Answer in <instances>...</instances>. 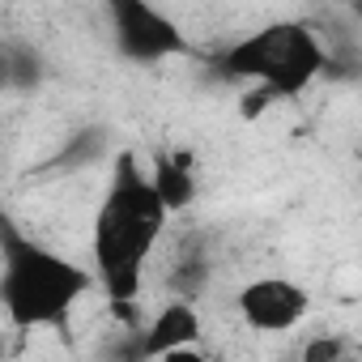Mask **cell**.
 Segmentation results:
<instances>
[{
    "instance_id": "obj_1",
    "label": "cell",
    "mask_w": 362,
    "mask_h": 362,
    "mask_svg": "<svg viewBox=\"0 0 362 362\" xmlns=\"http://www.w3.org/2000/svg\"><path fill=\"white\" fill-rule=\"evenodd\" d=\"M166 205L153 192L149 175L136 166L132 153L115 158L111 188L103 197V209L90 230V252H94V273L107 298H132L141 294V277L149 264L153 243L166 230Z\"/></svg>"
},
{
    "instance_id": "obj_2",
    "label": "cell",
    "mask_w": 362,
    "mask_h": 362,
    "mask_svg": "<svg viewBox=\"0 0 362 362\" xmlns=\"http://www.w3.org/2000/svg\"><path fill=\"white\" fill-rule=\"evenodd\" d=\"M94 277L0 218V303L18 328H56L90 294Z\"/></svg>"
},
{
    "instance_id": "obj_3",
    "label": "cell",
    "mask_w": 362,
    "mask_h": 362,
    "mask_svg": "<svg viewBox=\"0 0 362 362\" xmlns=\"http://www.w3.org/2000/svg\"><path fill=\"white\" fill-rule=\"evenodd\" d=\"M218 69L226 77L269 86L277 98H286V94L307 90L328 69V52H324L320 35L311 26H303V22H273V26H260L256 35L239 39L235 47H226Z\"/></svg>"
},
{
    "instance_id": "obj_4",
    "label": "cell",
    "mask_w": 362,
    "mask_h": 362,
    "mask_svg": "<svg viewBox=\"0 0 362 362\" xmlns=\"http://www.w3.org/2000/svg\"><path fill=\"white\" fill-rule=\"evenodd\" d=\"M111 26H115V43L128 60L136 64H153L166 56L188 52V39L179 30V22H170L162 9H153L149 0H115L111 5Z\"/></svg>"
},
{
    "instance_id": "obj_5",
    "label": "cell",
    "mask_w": 362,
    "mask_h": 362,
    "mask_svg": "<svg viewBox=\"0 0 362 362\" xmlns=\"http://www.w3.org/2000/svg\"><path fill=\"white\" fill-rule=\"evenodd\" d=\"M311 294L290 277H256L239 290V315L256 332H290L307 320Z\"/></svg>"
},
{
    "instance_id": "obj_6",
    "label": "cell",
    "mask_w": 362,
    "mask_h": 362,
    "mask_svg": "<svg viewBox=\"0 0 362 362\" xmlns=\"http://www.w3.org/2000/svg\"><path fill=\"white\" fill-rule=\"evenodd\" d=\"M201 332H205V328H201V311H197L188 298H175V303H166V307L153 315V324L141 332L136 354H141V358H170L175 349L197 345Z\"/></svg>"
},
{
    "instance_id": "obj_7",
    "label": "cell",
    "mask_w": 362,
    "mask_h": 362,
    "mask_svg": "<svg viewBox=\"0 0 362 362\" xmlns=\"http://www.w3.org/2000/svg\"><path fill=\"white\" fill-rule=\"evenodd\" d=\"M149 184H153V192L162 197L166 214L188 209V205H192V197H197L192 162H188L184 153H162V158H153V175H149Z\"/></svg>"
},
{
    "instance_id": "obj_8",
    "label": "cell",
    "mask_w": 362,
    "mask_h": 362,
    "mask_svg": "<svg viewBox=\"0 0 362 362\" xmlns=\"http://www.w3.org/2000/svg\"><path fill=\"white\" fill-rule=\"evenodd\" d=\"M341 354H345V345L337 337H315L303 345V362H337Z\"/></svg>"
},
{
    "instance_id": "obj_9",
    "label": "cell",
    "mask_w": 362,
    "mask_h": 362,
    "mask_svg": "<svg viewBox=\"0 0 362 362\" xmlns=\"http://www.w3.org/2000/svg\"><path fill=\"white\" fill-rule=\"evenodd\" d=\"M273 98H277V94H273L269 86H256V90H243V98H239V111H243V119H256V115H264Z\"/></svg>"
},
{
    "instance_id": "obj_10",
    "label": "cell",
    "mask_w": 362,
    "mask_h": 362,
    "mask_svg": "<svg viewBox=\"0 0 362 362\" xmlns=\"http://www.w3.org/2000/svg\"><path fill=\"white\" fill-rule=\"evenodd\" d=\"M107 5H115V0H107Z\"/></svg>"
}]
</instances>
